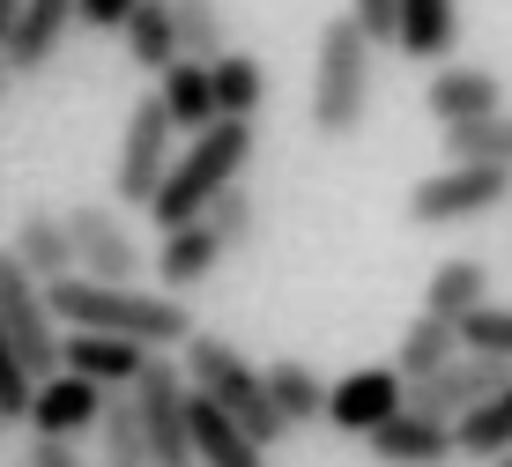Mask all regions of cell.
Returning <instances> with one entry per match:
<instances>
[{
  "label": "cell",
  "mask_w": 512,
  "mask_h": 467,
  "mask_svg": "<svg viewBox=\"0 0 512 467\" xmlns=\"http://www.w3.org/2000/svg\"><path fill=\"white\" fill-rule=\"evenodd\" d=\"M0 430H8V423H0Z\"/></svg>",
  "instance_id": "41"
},
{
  "label": "cell",
  "mask_w": 512,
  "mask_h": 467,
  "mask_svg": "<svg viewBox=\"0 0 512 467\" xmlns=\"http://www.w3.org/2000/svg\"><path fill=\"white\" fill-rule=\"evenodd\" d=\"M8 89H15V75H8V60H0V104H8Z\"/></svg>",
  "instance_id": "38"
},
{
  "label": "cell",
  "mask_w": 512,
  "mask_h": 467,
  "mask_svg": "<svg viewBox=\"0 0 512 467\" xmlns=\"http://www.w3.org/2000/svg\"><path fill=\"white\" fill-rule=\"evenodd\" d=\"M386 416H401V371L394 364H364V371H349V379L327 386V416L320 423L349 430V438H372Z\"/></svg>",
  "instance_id": "11"
},
{
  "label": "cell",
  "mask_w": 512,
  "mask_h": 467,
  "mask_svg": "<svg viewBox=\"0 0 512 467\" xmlns=\"http://www.w3.org/2000/svg\"><path fill=\"white\" fill-rule=\"evenodd\" d=\"M75 30V0H23L15 8V30L8 45H0V60H8V75H38L45 60H60V38Z\"/></svg>",
  "instance_id": "15"
},
{
  "label": "cell",
  "mask_w": 512,
  "mask_h": 467,
  "mask_svg": "<svg viewBox=\"0 0 512 467\" xmlns=\"http://www.w3.org/2000/svg\"><path fill=\"white\" fill-rule=\"evenodd\" d=\"M23 467H82V453H75V445H67V438H30Z\"/></svg>",
  "instance_id": "36"
},
{
  "label": "cell",
  "mask_w": 512,
  "mask_h": 467,
  "mask_svg": "<svg viewBox=\"0 0 512 467\" xmlns=\"http://www.w3.org/2000/svg\"><path fill=\"white\" fill-rule=\"evenodd\" d=\"M216 267H223V238L208 223H179V230H164V245H156V282H164L171 297L201 290Z\"/></svg>",
  "instance_id": "18"
},
{
  "label": "cell",
  "mask_w": 512,
  "mask_h": 467,
  "mask_svg": "<svg viewBox=\"0 0 512 467\" xmlns=\"http://www.w3.org/2000/svg\"><path fill=\"white\" fill-rule=\"evenodd\" d=\"M104 416V386L75 379V371H52V379H38V393H30V438H67L75 445L82 430H97Z\"/></svg>",
  "instance_id": "12"
},
{
  "label": "cell",
  "mask_w": 512,
  "mask_h": 467,
  "mask_svg": "<svg viewBox=\"0 0 512 467\" xmlns=\"http://www.w3.org/2000/svg\"><path fill=\"white\" fill-rule=\"evenodd\" d=\"M141 0H75V23L82 30H127V15Z\"/></svg>",
  "instance_id": "35"
},
{
  "label": "cell",
  "mask_w": 512,
  "mask_h": 467,
  "mask_svg": "<svg viewBox=\"0 0 512 467\" xmlns=\"http://www.w3.org/2000/svg\"><path fill=\"white\" fill-rule=\"evenodd\" d=\"M30 393H38V379L23 371V356H15V341L0 334V423H23L30 416Z\"/></svg>",
  "instance_id": "33"
},
{
  "label": "cell",
  "mask_w": 512,
  "mask_h": 467,
  "mask_svg": "<svg viewBox=\"0 0 512 467\" xmlns=\"http://www.w3.org/2000/svg\"><path fill=\"white\" fill-rule=\"evenodd\" d=\"M253 119H216V127H201L186 141L179 156H171V171H164V186H156V230H179V223H201L208 201H216L223 186H238L245 164H253Z\"/></svg>",
  "instance_id": "2"
},
{
  "label": "cell",
  "mask_w": 512,
  "mask_h": 467,
  "mask_svg": "<svg viewBox=\"0 0 512 467\" xmlns=\"http://www.w3.org/2000/svg\"><path fill=\"white\" fill-rule=\"evenodd\" d=\"M208 89H216V119H253L260 104H268V67H260L253 52H223V60L208 67Z\"/></svg>",
  "instance_id": "27"
},
{
  "label": "cell",
  "mask_w": 512,
  "mask_h": 467,
  "mask_svg": "<svg viewBox=\"0 0 512 467\" xmlns=\"http://www.w3.org/2000/svg\"><path fill=\"white\" fill-rule=\"evenodd\" d=\"M45 304L60 327H90V334H127L141 349H179L193 334L186 297L171 290H141V282H90V275H60L45 282Z\"/></svg>",
  "instance_id": "1"
},
{
  "label": "cell",
  "mask_w": 512,
  "mask_h": 467,
  "mask_svg": "<svg viewBox=\"0 0 512 467\" xmlns=\"http://www.w3.org/2000/svg\"><path fill=\"white\" fill-rule=\"evenodd\" d=\"M372 60H379V45L349 15H327L320 23V52H312V127L327 141L364 127V112H372Z\"/></svg>",
  "instance_id": "4"
},
{
  "label": "cell",
  "mask_w": 512,
  "mask_h": 467,
  "mask_svg": "<svg viewBox=\"0 0 512 467\" xmlns=\"http://www.w3.org/2000/svg\"><path fill=\"white\" fill-rule=\"evenodd\" d=\"M15 467H23V460H15Z\"/></svg>",
  "instance_id": "40"
},
{
  "label": "cell",
  "mask_w": 512,
  "mask_h": 467,
  "mask_svg": "<svg viewBox=\"0 0 512 467\" xmlns=\"http://www.w3.org/2000/svg\"><path fill=\"white\" fill-rule=\"evenodd\" d=\"M156 97H164V112H171V127H179V134L216 127V89H208V67L201 60H171L164 75H156Z\"/></svg>",
  "instance_id": "23"
},
{
  "label": "cell",
  "mask_w": 512,
  "mask_h": 467,
  "mask_svg": "<svg viewBox=\"0 0 512 467\" xmlns=\"http://www.w3.org/2000/svg\"><path fill=\"white\" fill-rule=\"evenodd\" d=\"M0 334L15 341L30 379H52V371H60V319H52V304H45V282L30 275L8 245H0Z\"/></svg>",
  "instance_id": "5"
},
{
  "label": "cell",
  "mask_w": 512,
  "mask_h": 467,
  "mask_svg": "<svg viewBox=\"0 0 512 467\" xmlns=\"http://www.w3.org/2000/svg\"><path fill=\"white\" fill-rule=\"evenodd\" d=\"M127 60L149 67V75H164L171 60H179V30H171V0H141V8L127 15Z\"/></svg>",
  "instance_id": "28"
},
{
  "label": "cell",
  "mask_w": 512,
  "mask_h": 467,
  "mask_svg": "<svg viewBox=\"0 0 512 467\" xmlns=\"http://www.w3.org/2000/svg\"><path fill=\"white\" fill-rule=\"evenodd\" d=\"M475 304H490V267H483V260H438L431 282H423V312L468 319Z\"/></svg>",
  "instance_id": "26"
},
{
  "label": "cell",
  "mask_w": 512,
  "mask_h": 467,
  "mask_svg": "<svg viewBox=\"0 0 512 467\" xmlns=\"http://www.w3.org/2000/svg\"><path fill=\"white\" fill-rule=\"evenodd\" d=\"M8 253L30 267L38 282H60V275H75V245H67V223L52 208H30L23 223H15V238H8Z\"/></svg>",
  "instance_id": "21"
},
{
  "label": "cell",
  "mask_w": 512,
  "mask_h": 467,
  "mask_svg": "<svg viewBox=\"0 0 512 467\" xmlns=\"http://www.w3.org/2000/svg\"><path fill=\"white\" fill-rule=\"evenodd\" d=\"M171 30H179V60L216 67L231 38H223V0H171Z\"/></svg>",
  "instance_id": "29"
},
{
  "label": "cell",
  "mask_w": 512,
  "mask_h": 467,
  "mask_svg": "<svg viewBox=\"0 0 512 467\" xmlns=\"http://www.w3.org/2000/svg\"><path fill=\"white\" fill-rule=\"evenodd\" d=\"M208 230L223 238V253H238V245H253V230H260V201H253V186H223L216 201H208V215H201Z\"/></svg>",
  "instance_id": "31"
},
{
  "label": "cell",
  "mask_w": 512,
  "mask_h": 467,
  "mask_svg": "<svg viewBox=\"0 0 512 467\" xmlns=\"http://www.w3.org/2000/svg\"><path fill=\"white\" fill-rule=\"evenodd\" d=\"M453 453H461V460H498V453H512V379L490 393V401H475L468 416H453Z\"/></svg>",
  "instance_id": "24"
},
{
  "label": "cell",
  "mask_w": 512,
  "mask_h": 467,
  "mask_svg": "<svg viewBox=\"0 0 512 467\" xmlns=\"http://www.w3.org/2000/svg\"><path fill=\"white\" fill-rule=\"evenodd\" d=\"M60 223H67V245H75V275H90V282H141L149 253L134 245L127 215H112L104 201H82V208H67Z\"/></svg>",
  "instance_id": "9"
},
{
  "label": "cell",
  "mask_w": 512,
  "mask_h": 467,
  "mask_svg": "<svg viewBox=\"0 0 512 467\" xmlns=\"http://www.w3.org/2000/svg\"><path fill=\"white\" fill-rule=\"evenodd\" d=\"M446 141V164H483V171H512V112L490 119H461V127H438Z\"/></svg>",
  "instance_id": "25"
},
{
  "label": "cell",
  "mask_w": 512,
  "mask_h": 467,
  "mask_svg": "<svg viewBox=\"0 0 512 467\" xmlns=\"http://www.w3.org/2000/svg\"><path fill=\"white\" fill-rule=\"evenodd\" d=\"M512 201V171H483V164H446L431 178L409 186V223L446 230V223H475V215H498Z\"/></svg>",
  "instance_id": "7"
},
{
  "label": "cell",
  "mask_w": 512,
  "mask_h": 467,
  "mask_svg": "<svg viewBox=\"0 0 512 467\" xmlns=\"http://www.w3.org/2000/svg\"><path fill=\"white\" fill-rule=\"evenodd\" d=\"M364 445H372L379 467H446V460H453V423H431V416H386Z\"/></svg>",
  "instance_id": "17"
},
{
  "label": "cell",
  "mask_w": 512,
  "mask_h": 467,
  "mask_svg": "<svg viewBox=\"0 0 512 467\" xmlns=\"http://www.w3.org/2000/svg\"><path fill=\"white\" fill-rule=\"evenodd\" d=\"M15 8H23V0H0V45H8V30H15Z\"/></svg>",
  "instance_id": "37"
},
{
  "label": "cell",
  "mask_w": 512,
  "mask_h": 467,
  "mask_svg": "<svg viewBox=\"0 0 512 467\" xmlns=\"http://www.w3.org/2000/svg\"><path fill=\"white\" fill-rule=\"evenodd\" d=\"M134 416L141 438H149V467H193V438H186V371L171 364L164 349L134 371Z\"/></svg>",
  "instance_id": "6"
},
{
  "label": "cell",
  "mask_w": 512,
  "mask_h": 467,
  "mask_svg": "<svg viewBox=\"0 0 512 467\" xmlns=\"http://www.w3.org/2000/svg\"><path fill=\"white\" fill-rule=\"evenodd\" d=\"M461 45V0H401V30H394V52L409 60H453Z\"/></svg>",
  "instance_id": "19"
},
{
  "label": "cell",
  "mask_w": 512,
  "mask_h": 467,
  "mask_svg": "<svg viewBox=\"0 0 512 467\" xmlns=\"http://www.w3.org/2000/svg\"><path fill=\"white\" fill-rule=\"evenodd\" d=\"M156 349H141V341L127 334H90V327H67L60 334V371H75V379H90V386H134V371L149 364Z\"/></svg>",
  "instance_id": "14"
},
{
  "label": "cell",
  "mask_w": 512,
  "mask_h": 467,
  "mask_svg": "<svg viewBox=\"0 0 512 467\" xmlns=\"http://www.w3.org/2000/svg\"><path fill=\"white\" fill-rule=\"evenodd\" d=\"M104 467H149V438H141V416H134V393L127 386H112L104 393Z\"/></svg>",
  "instance_id": "30"
},
{
  "label": "cell",
  "mask_w": 512,
  "mask_h": 467,
  "mask_svg": "<svg viewBox=\"0 0 512 467\" xmlns=\"http://www.w3.org/2000/svg\"><path fill=\"white\" fill-rule=\"evenodd\" d=\"M453 356H461V319H438V312H416L409 327H401L394 371H401V386H409V379H431V371H446Z\"/></svg>",
  "instance_id": "20"
},
{
  "label": "cell",
  "mask_w": 512,
  "mask_h": 467,
  "mask_svg": "<svg viewBox=\"0 0 512 467\" xmlns=\"http://www.w3.org/2000/svg\"><path fill=\"white\" fill-rule=\"evenodd\" d=\"M490 467H512V453H498V460H490Z\"/></svg>",
  "instance_id": "39"
},
{
  "label": "cell",
  "mask_w": 512,
  "mask_h": 467,
  "mask_svg": "<svg viewBox=\"0 0 512 467\" xmlns=\"http://www.w3.org/2000/svg\"><path fill=\"white\" fill-rule=\"evenodd\" d=\"M512 379V364H498V356H453L446 371H431V379H409L401 386V416H431V423H453V416H468L475 401H490Z\"/></svg>",
  "instance_id": "10"
},
{
  "label": "cell",
  "mask_w": 512,
  "mask_h": 467,
  "mask_svg": "<svg viewBox=\"0 0 512 467\" xmlns=\"http://www.w3.org/2000/svg\"><path fill=\"white\" fill-rule=\"evenodd\" d=\"M179 371H186V386L208 393V401H216L253 445H282V416H275V401H268V379L245 364V349H231L223 334H201V327H193V334L179 341Z\"/></svg>",
  "instance_id": "3"
},
{
  "label": "cell",
  "mask_w": 512,
  "mask_h": 467,
  "mask_svg": "<svg viewBox=\"0 0 512 467\" xmlns=\"http://www.w3.org/2000/svg\"><path fill=\"white\" fill-rule=\"evenodd\" d=\"M342 15H349V23H357V30H364V38H372L379 52L394 45V30H401V0H349Z\"/></svg>",
  "instance_id": "34"
},
{
  "label": "cell",
  "mask_w": 512,
  "mask_h": 467,
  "mask_svg": "<svg viewBox=\"0 0 512 467\" xmlns=\"http://www.w3.org/2000/svg\"><path fill=\"white\" fill-rule=\"evenodd\" d=\"M268 379V401H275V416L282 430H305V423H320L327 416V379L305 364V356H282L275 371H260Z\"/></svg>",
  "instance_id": "22"
},
{
  "label": "cell",
  "mask_w": 512,
  "mask_h": 467,
  "mask_svg": "<svg viewBox=\"0 0 512 467\" xmlns=\"http://www.w3.org/2000/svg\"><path fill=\"white\" fill-rule=\"evenodd\" d=\"M461 349L512 364V304H475V312L461 319Z\"/></svg>",
  "instance_id": "32"
},
{
  "label": "cell",
  "mask_w": 512,
  "mask_h": 467,
  "mask_svg": "<svg viewBox=\"0 0 512 467\" xmlns=\"http://www.w3.org/2000/svg\"><path fill=\"white\" fill-rule=\"evenodd\" d=\"M171 156H179V127H171L164 97L149 89V97L127 112V134H119V171H112L119 201H127V208H149L156 186H164V171H171Z\"/></svg>",
  "instance_id": "8"
},
{
  "label": "cell",
  "mask_w": 512,
  "mask_h": 467,
  "mask_svg": "<svg viewBox=\"0 0 512 467\" xmlns=\"http://www.w3.org/2000/svg\"><path fill=\"white\" fill-rule=\"evenodd\" d=\"M423 112L438 127H461V119H490L505 112V82L490 67H468V60H438L431 67V89H423Z\"/></svg>",
  "instance_id": "13"
},
{
  "label": "cell",
  "mask_w": 512,
  "mask_h": 467,
  "mask_svg": "<svg viewBox=\"0 0 512 467\" xmlns=\"http://www.w3.org/2000/svg\"><path fill=\"white\" fill-rule=\"evenodd\" d=\"M186 438H193V467H268V445H253L208 393H193V386H186Z\"/></svg>",
  "instance_id": "16"
}]
</instances>
